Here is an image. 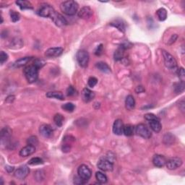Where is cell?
Masks as SVG:
<instances>
[{
	"instance_id": "obj_4",
	"label": "cell",
	"mask_w": 185,
	"mask_h": 185,
	"mask_svg": "<svg viewBox=\"0 0 185 185\" xmlns=\"http://www.w3.org/2000/svg\"><path fill=\"white\" fill-rule=\"evenodd\" d=\"M76 58L79 65L82 67H86L88 65L90 59L89 54L87 51L85 50H80L77 51L76 54Z\"/></svg>"
},
{
	"instance_id": "obj_44",
	"label": "cell",
	"mask_w": 185,
	"mask_h": 185,
	"mask_svg": "<svg viewBox=\"0 0 185 185\" xmlns=\"http://www.w3.org/2000/svg\"><path fill=\"white\" fill-rule=\"evenodd\" d=\"M144 118L148 121H151L153 120H159V118H158V116H156L155 115H154L153 114H151V113L145 114V116H144Z\"/></svg>"
},
{
	"instance_id": "obj_35",
	"label": "cell",
	"mask_w": 185,
	"mask_h": 185,
	"mask_svg": "<svg viewBox=\"0 0 185 185\" xmlns=\"http://www.w3.org/2000/svg\"><path fill=\"white\" fill-rule=\"evenodd\" d=\"M61 108L67 112H73L75 110V106L73 104H72V103H67V104L62 105Z\"/></svg>"
},
{
	"instance_id": "obj_13",
	"label": "cell",
	"mask_w": 185,
	"mask_h": 185,
	"mask_svg": "<svg viewBox=\"0 0 185 185\" xmlns=\"http://www.w3.org/2000/svg\"><path fill=\"white\" fill-rule=\"evenodd\" d=\"M92 10L89 7H83L78 12V17L84 20H88L92 16Z\"/></svg>"
},
{
	"instance_id": "obj_49",
	"label": "cell",
	"mask_w": 185,
	"mask_h": 185,
	"mask_svg": "<svg viewBox=\"0 0 185 185\" xmlns=\"http://www.w3.org/2000/svg\"><path fill=\"white\" fill-rule=\"evenodd\" d=\"M145 91V88L142 85L137 86V87L135 88V92H136L137 93H142V92H144Z\"/></svg>"
},
{
	"instance_id": "obj_28",
	"label": "cell",
	"mask_w": 185,
	"mask_h": 185,
	"mask_svg": "<svg viewBox=\"0 0 185 185\" xmlns=\"http://www.w3.org/2000/svg\"><path fill=\"white\" fill-rule=\"evenodd\" d=\"M156 15L160 21H164L167 18V11L164 8H160L156 12Z\"/></svg>"
},
{
	"instance_id": "obj_21",
	"label": "cell",
	"mask_w": 185,
	"mask_h": 185,
	"mask_svg": "<svg viewBox=\"0 0 185 185\" xmlns=\"http://www.w3.org/2000/svg\"><path fill=\"white\" fill-rule=\"evenodd\" d=\"M135 100L134 97L132 95H129L127 96L126 100H125V107L127 110L131 111L135 108Z\"/></svg>"
},
{
	"instance_id": "obj_16",
	"label": "cell",
	"mask_w": 185,
	"mask_h": 185,
	"mask_svg": "<svg viewBox=\"0 0 185 185\" xmlns=\"http://www.w3.org/2000/svg\"><path fill=\"white\" fill-rule=\"evenodd\" d=\"M166 159L163 155H155L153 158V165L158 168H162L166 165Z\"/></svg>"
},
{
	"instance_id": "obj_15",
	"label": "cell",
	"mask_w": 185,
	"mask_h": 185,
	"mask_svg": "<svg viewBox=\"0 0 185 185\" xmlns=\"http://www.w3.org/2000/svg\"><path fill=\"white\" fill-rule=\"evenodd\" d=\"M39 132L44 137H50L53 135V129L50 125L44 124L39 127Z\"/></svg>"
},
{
	"instance_id": "obj_26",
	"label": "cell",
	"mask_w": 185,
	"mask_h": 185,
	"mask_svg": "<svg viewBox=\"0 0 185 185\" xmlns=\"http://www.w3.org/2000/svg\"><path fill=\"white\" fill-rule=\"evenodd\" d=\"M96 67L99 69L100 72L104 73H111V68L107 64L103 62V61H100L96 64Z\"/></svg>"
},
{
	"instance_id": "obj_12",
	"label": "cell",
	"mask_w": 185,
	"mask_h": 185,
	"mask_svg": "<svg viewBox=\"0 0 185 185\" xmlns=\"http://www.w3.org/2000/svg\"><path fill=\"white\" fill-rule=\"evenodd\" d=\"M30 173V169L28 166L22 165L20 166L15 172V176L19 179H24Z\"/></svg>"
},
{
	"instance_id": "obj_6",
	"label": "cell",
	"mask_w": 185,
	"mask_h": 185,
	"mask_svg": "<svg viewBox=\"0 0 185 185\" xmlns=\"http://www.w3.org/2000/svg\"><path fill=\"white\" fill-rule=\"evenodd\" d=\"M114 162L110 161L106 157L102 158L98 161L97 166L99 169L104 171H112L114 168Z\"/></svg>"
},
{
	"instance_id": "obj_46",
	"label": "cell",
	"mask_w": 185,
	"mask_h": 185,
	"mask_svg": "<svg viewBox=\"0 0 185 185\" xmlns=\"http://www.w3.org/2000/svg\"><path fill=\"white\" fill-rule=\"evenodd\" d=\"M178 75L179 78L181 79V81H184L185 79V73H184V69L183 67H181L180 69H178L177 71Z\"/></svg>"
},
{
	"instance_id": "obj_24",
	"label": "cell",
	"mask_w": 185,
	"mask_h": 185,
	"mask_svg": "<svg viewBox=\"0 0 185 185\" xmlns=\"http://www.w3.org/2000/svg\"><path fill=\"white\" fill-rule=\"evenodd\" d=\"M31 59H32L31 57H22V58L18 59V60L14 63V66H15V67H18H18H23V66H26L27 65Z\"/></svg>"
},
{
	"instance_id": "obj_34",
	"label": "cell",
	"mask_w": 185,
	"mask_h": 185,
	"mask_svg": "<svg viewBox=\"0 0 185 185\" xmlns=\"http://www.w3.org/2000/svg\"><path fill=\"white\" fill-rule=\"evenodd\" d=\"M64 120H65V118H64V116L61 114H57L54 115V122L55 124H56L57 126H58V127L62 126L63 122H64Z\"/></svg>"
},
{
	"instance_id": "obj_9",
	"label": "cell",
	"mask_w": 185,
	"mask_h": 185,
	"mask_svg": "<svg viewBox=\"0 0 185 185\" xmlns=\"http://www.w3.org/2000/svg\"><path fill=\"white\" fill-rule=\"evenodd\" d=\"M182 160L181 158L174 157L170 158L169 160L166 161V166L167 167L168 169L169 170H174L176 168H179L182 165Z\"/></svg>"
},
{
	"instance_id": "obj_40",
	"label": "cell",
	"mask_w": 185,
	"mask_h": 185,
	"mask_svg": "<svg viewBox=\"0 0 185 185\" xmlns=\"http://www.w3.org/2000/svg\"><path fill=\"white\" fill-rule=\"evenodd\" d=\"M35 177H36V180L38 182H41L44 179V173L42 171H38L35 174Z\"/></svg>"
},
{
	"instance_id": "obj_41",
	"label": "cell",
	"mask_w": 185,
	"mask_h": 185,
	"mask_svg": "<svg viewBox=\"0 0 185 185\" xmlns=\"http://www.w3.org/2000/svg\"><path fill=\"white\" fill-rule=\"evenodd\" d=\"M98 83V80L97 78H96L95 77H90L89 79H88V85L90 86V88H93L96 84Z\"/></svg>"
},
{
	"instance_id": "obj_39",
	"label": "cell",
	"mask_w": 185,
	"mask_h": 185,
	"mask_svg": "<svg viewBox=\"0 0 185 185\" xmlns=\"http://www.w3.org/2000/svg\"><path fill=\"white\" fill-rule=\"evenodd\" d=\"M10 18H11L12 22H16L20 20V15L18 12L12 10V11H10Z\"/></svg>"
},
{
	"instance_id": "obj_18",
	"label": "cell",
	"mask_w": 185,
	"mask_h": 185,
	"mask_svg": "<svg viewBox=\"0 0 185 185\" xmlns=\"http://www.w3.org/2000/svg\"><path fill=\"white\" fill-rule=\"evenodd\" d=\"M12 135V129L9 127H5L2 129L1 132H0V137H1L2 143H6V141L9 140L10 137Z\"/></svg>"
},
{
	"instance_id": "obj_29",
	"label": "cell",
	"mask_w": 185,
	"mask_h": 185,
	"mask_svg": "<svg viewBox=\"0 0 185 185\" xmlns=\"http://www.w3.org/2000/svg\"><path fill=\"white\" fill-rule=\"evenodd\" d=\"M123 134L126 136H132L134 134V127L131 124L124 125V129H123Z\"/></svg>"
},
{
	"instance_id": "obj_31",
	"label": "cell",
	"mask_w": 185,
	"mask_h": 185,
	"mask_svg": "<svg viewBox=\"0 0 185 185\" xmlns=\"http://www.w3.org/2000/svg\"><path fill=\"white\" fill-rule=\"evenodd\" d=\"M96 178L100 184H105V183L107 182V180H108V178L107 176H106V174H104V173H102V172L100 171L96 172Z\"/></svg>"
},
{
	"instance_id": "obj_30",
	"label": "cell",
	"mask_w": 185,
	"mask_h": 185,
	"mask_svg": "<svg viewBox=\"0 0 185 185\" xmlns=\"http://www.w3.org/2000/svg\"><path fill=\"white\" fill-rule=\"evenodd\" d=\"M184 81H180L179 83H176L174 85V90L176 93H182L184 90Z\"/></svg>"
},
{
	"instance_id": "obj_32",
	"label": "cell",
	"mask_w": 185,
	"mask_h": 185,
	"mask_svg": "<svg viewBox=\"0 0 185 185\" xmlns=\"http://www.w3.org/2000/svg\"><path fill=\"white\" fill-rule=\"evenodd\" d=\"M23 45V43H22V41L21 39L16 38H14L13 40L11 42V45H10V48L12 49H20L21 48Z\"/></svg>"
},
{
	"instance_id": "obj_8",
	"label": "cell",
	"mask_w": 185,
	"mask_h": 185,
	"mask_svg": "<svg viewBox=\"0 0 185 185\" xmlns=\"http://www.w3.org/2000/svg\"><path fill=\"white\" fill-rule=\"evenodd\" d=\"M77 174L80 177L86 181V182H88L90 177H91L92 171L88 166L83 164V165H81L79 166V168H78Z\"/></svg>"
},
{
	"instance_id": "obj_45",
	"label": "cell",
	"mask_w": 185,
	"mask_h": 185,
	"mask_svg": "<svg viewBox=\"0 0 185 185\" xmlns=\"http://www.w3.org/2000/svg\"><path fill=\"white\" fill-rule=\"evenodd\" d=\"M103 52H104V46H103V44H100L96 49L95 54L96 56H100L103 54Z\"/></svg>"
},
{
	"instance_id": "obj_36",
	"label": "cell",
	"mask_w": 185,
	"mask_h": 185,
	"mask_svg": "<svg viewBox=\"0 0 185 185\" xmlns=\"http://www.w3.org/2000/svg\"><path fill=\"white\" fill-rule=\"evenodd\" d=\"M44 163V161L41 159V158L38 157H36V158H33L30 160L29 162H28V164L31 166H36V165H40V164H43Z\"/></svg>"
},
{
	"instance_id": "obj_22",
	"label": "cell",
	"mask_w": 185,
	"mask_h": 185,
	"mask_svg": "<svg viewBox=\"0 0 185 185\" xmlns=\"http://www.w3.org/2000/svg\"><path fill=\"white\" fill-rule=\"evenodd\" d=\"M110 25L111 26H114L115 28H116L117 29L122 32H124L125 29H126V26H125V23L122 20H120V19L115 20L114 22H111Z\"/></svg>"
},
{
	"instance_id": "obj_47",
	"label": "cell",
	"mask_w": 185,
	"mask_h": 185,
	"mask_svg": "<svg viewBox=\"0 0 185 185\" xmlns=\"http://www.w3.org/2000/svg\"><path fill=\"white\" fill-rule=\"evenodd\" d=\"M61 150H62L64 153H68L71 150V144L67 143L64 144L62 145V148H61Z\"/></svg>"
},
{
	"instance_id": "obj_53",
	"label": "cell",
	"mask_w": 185,
	"mask_h": 185,
	"mask_svg": "<svg viewBox=\"0 0 185 185\" xmlns=\"http://www.w3.org/2000/svg\"><path fill=\"white\" fill-rule=\"evenodd\" d=\"M14 100H15V96H10L7 98V99H6V101L8 102V103H12V102H13Z\"/></svg>"
},
{
	"instance_id": "obj_17",
	"label": "cell",
	"mask_w": 185,
	"mask_h": 185,
	"mask_svg": "<svg viewBox=\"0 0 185 185\" xmlns=\"http://www.w3.org/2000/svg\"><path fill=\"white\" fill-rule=\"evenodd\" d=\"M124 129V124L121 120H115L113 125V132L116 135H122Z\"/></svg>"
},
{
	"instance_id": "obj_37",
	"label": "cell",
	"mask_w": 185,
	"mask_h": 185,
	"mask_svg": "<svg viewBox=\"0 0 185 185\" xmlns=\"http://www.w3.org/2000/svg\"><path fill=\"white\" fill-rule=\"evenodd\" d=\"M27 143L28 145L36 147L38 145V140L36 136H31L27 140Z\"/></svg>"
},
{
	"instance_id": "obj_7",
	"label": "cell",
	"mask_w": 185,
	"mask_h": 185,
	"mask_svg": "<svg viewBox=\"0 0 185 185\" xmlns=\"http://www.w3.org/2000/svg\"><path fill=\"white\" fill-rule=\"evenodd\" d=\"M135 132L137 135L145 139H149L152 136L151 132L146 125L144 124H140L135 128Z\"/></svg>"
},
{
	"instance_id": "obj_5",
	"label": "cell",
	"mask_w": 185,
	"mask_h": 185,
	"mask_svg": "<svg viewBox=\"0 0 185 185\" xmlns=\"http://www.w3.org/2000/svg\"><path fill=\"white\" fill-rule=\"evenodd\" d=\"M162 54H163L164 63L167 68L174 69L177 67V62L171 54L165 50H162Z\"/></svg>"
},
{
	"instance_id": "obj_10",
	"label": "cell",
	"mask_w": 185,
	"mask_h": 185,
	"mask_svg": "<svg viewBox=\"0 0 185 185\" xmlns=\"http://www.w3.org/2000/svg\"><path fill=\"white\" fill-rule=\"evenodd\" d=\"M51 19L56 24V26H59V27H63V26H65L67 25V21L65 19V18L56 11L51 15Z\"/></svg>"
},
{
	"instance_id": "obj_14",
	"label": "cell",
	"mask_w": 185,
	"mask_h": 185,
	"mask_svg": "<svg viewBox=\"0 0 185 185\" xmlns=\"http://www.w3.org/2000/svg\"><path fill=\"white\" fill-rule=\"evenodd\" d=\"M95 92L88 88H84L82 91V99L85 103H89L95 98Z\"/></svg>"
},
{
	"instance_id": "obj_33",
	"label": "cell",
	"mask_w": 185,
	"mask_h": 185,
	"mask_svg": "<svg viewBox=\"0 0 185 185\" xmlns=\"http://www.w3.org/2000/svg\"><path fill=\"white\" fill-rule=\"evenodd\" d=\"M124 55V49L120 47L114 53V59L116 61L122 60Z\"/></svg>"
},
{
	"instance_id": "obj_48",
	"label": "cell",
	"mask_w": 185,
	"mask_h": 185,
	"mask_svg": "<svg viewBox=\"0 0 185 185\" xmlns=\"http://www.w3.org/2000/svg\"><path fill=\"white\" fill-rule=\"evenodd\" d=\"M85 182H86V181L80 177L79 176H75V178H74V183L76 184H85Z\"/></svg>"
},
{
	"instance_id": "obj_43",
	"label": "cell",
	"mask_w": 185,
	"mask_h": 185,
	"mask_svg": "<svg viewBox=\"0 0 185 185\" xmlns=\"http://www.w3.org/2000/svg\"><path fill=\"white\" fill-rule=\"evenodd\" d=\"M76 93V90L75 89V88L73 86H69L67 89V96H73L74 95H75Z\"/></svg>"
},
{
	"instance_id": "obj_3",
	"label": "cell",
	"mask_w": 185,
	"mask_h": 185,
	"mask_svg": "<svg viewBox=\"0 0 185 185\" xmlns=\"http://www.w3.org/2000/svg\"><path fill=\"white\" fill-rule=\"evenodd\" d=\"M55 12L54 8L52 6L46 3L41 4L39 5V7L38 10H37V13L39 16L43 18H50L51 15H53V13Z\"/></svg>"
},
{
	"instance_id": "obj_52",
	"label": "cell",
	"mask_w": 185,
	"mask_h": 185,
	"mask_svg": "<svg viewBox=\"0 0 185 185\" xmlns=\"http://www.w3.org/2000/svg\"><path fill=\"white\" fill-rule=\"evenodd\" d=\"M5 170L7 171L8 173H11L15 170V167L14 166H5Z\"/></svg>"
},
{
	"instance_id": "obj_23",
	"label": "cell",
	"mask_w": 185,
	"mask_h": 185,
	"mask_svg": "<svg viewBox=\"0 0 185 185\" xmlns=\"http://www.w3.org/2000/svg\"><path fill=\"white\" fill-rule=\"evenodd\" d=\"M18 7L20 8V10H32L33 9V5L29 1H26V0H18L16 2Z\"/></svg>"
},
{
	"instance_id": "obj_1",
	"label": "cell",
	"mask_w": 185,
	"mask_h": 185,
	"mask_svg": "<svg viewBox=\"0 0 185 185\" xmlns=\"http://www.w3.org/2000/svg\"><path fill=\"white\" fill-rule=\"evenodd\" d=\"M60 10L64 14L67 15H74L77 13L78 4L73 0L65 1L60 5Z\"/></svg>"
},
{
	"instance_id": "obj_2",
	"label": "cell",
	"mask_w": 185,
	"mask_h": 185,
	"mask_svg": "<svg viewBox=\"0 0 185 185\" xmlns=\"http://www.w3.org/2000/svg\"><path fill=\"white\" fill-rule=\"evenodd\" d=\"M23 73L25 77L29 83H33L38 80V69L33 65L26 67L24 69Z\"/></svg>"
},
{
	"instance_id": "obj_38",
	"label": "cell",
	"mask_w": 185,
	"mask_h": 185,
	"mask_svg": "<svg viewBox=\"0 0 185 185\" xmlns=\"http://www.w3.org/2000/svg\"><path fill=\"white\" fill-rule=\"evenodd\" d=\"M45 65H46V61L41 59H35V61H33V65L35 67H36L38 69L42 68Z\"/></svg>"
},
{
	"instance_id": "obj_20",
	"label": "cell",
	"mask_w": 185,
	"mask_h": 185,
	"mask_svg": "<svg viewBox=\"0 0 185 185\" xmlns=\"http://www.w3.org/2000/svg\"><path fill=\"white\" fill-rule=\"evenodd\" d=\"M149 122V125L151 129L155 132L158 133L162 129V125L160 122V120H153L148 121Z\"/></svg>"
},
{
	"instance_id": "obj_42",
	"label": "cell",
	"mask_w": 185,
	"mask_h": 185,
	"mask_svg": "<svg viewBox=\"0 0 185 185\" xmlns=\"http://www.w3.org/2000/svg\"><path fill=\"white\" fill-rule=\"evenodd\" d=\"M7 59H8V55L7 53H5V51H2L1 53H0V62H1L2 65H3Z\"/></svg>"
},
{
	"instance_id": "obj_27",
	"label": "cell",
	"mask_w": 185,
	"mask_h": 185,
	"mask_svg": "<svg viewBox=\"0 0 185 185\" xmlns=\"http://www.w3.org/2000/svg\"><path fill=\"white\" fill-rule=\"evenodd\" d=\"M175 142V137L171 133H166L163 137V143L166 145H173Z\"/></svg>"
},
{
	"instance_id": "obj_19",
	"label": "cell",
	"mask_w": 185,
	"mask_h": 185,
	"mask_svg": "<svg viewBox=\"0 0 185 185\" xmlns=\"http://www.w3.org/2000/svg\"><path fill=\"white\" fill-rule=\"evenodd\" d=\"M36 152V147L28 145L27 146L22 148L20 151V155L21 157H28Z\"/></svg>"
},
{
	"instance_id": "obj_11",
	"label": "cell",
	"mask_w": 185,
	"mask_h": 185,
	"mask_svg": "<svg viewBox=\"0 0 185 185\" xmlns=\"http://www.w3.org/2000/svg\"><path fill=\"white\" fill-rule=\"evenodd\" d=\"M64 49L62 47H53L47 49L45 52V56L48 58H54V57H58L61 55L63 53Z\"/></svg>"
},
{
	"instance_id": "obj_50",
	"label": "cell",
	"mask_w": 185,
	"mask_h": 185,
	"mask_svg": "<svg viewBox=\"0 0 185 185\" xmlns=\"http://www.w3.org/2000/svg\"><path fill=\"white\" fill-rule=\"evenodd\" d=\"M178 38V36L176 34H174L171 37V38L169 39V41H168V44H172L173 43H174L176 41V39Z\"/></svg>"
},
{
	"instance_id": "obj_25",
	"label": "cell",
	"mask_w": 185,
	"mask_h": 185,
	"mask_svg": "<svg viewBox=\"0 0 185 185\" xmlns=\"http://www.w3.org/2000/svg\"><path fill=\"white\" fill-rule=\"evenodd\" d=\"M46 96L47 98H56V99H59L61 100H63L65 99V96H64L62 92L60 91L48 92Z\"/></svg>"
},
{
	"instance_id": "obj_51",
	"label": "cell",
	"mask_w": 185,
	"mask_h": 185,
	"mask_svg": "<svg viewBox=\"0 0 185 185\" xmlns=\"http://www.w3.org/2000/svg\"><path fill=\"white\" fill-rule=\"evenodd\" d=\"M185 103H184V100H181V101L179 102V109L182 111V112L183 113H184V111H185Z\"/></svg>"
}]
</instances>
